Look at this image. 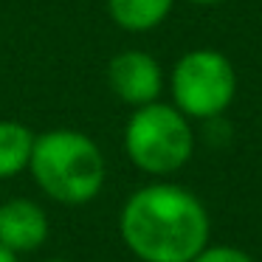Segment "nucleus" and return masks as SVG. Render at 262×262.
<instances>
[{
	"label": "nucleus",
	"mask_w": 262,
	"mask_h": 262,
	"mask_svg": "<svg viewBox=\"0 0 262 262\" xmlns=\"http://www.w3.org/2000/svg\"><path fill=\"white\" fill-rule=\"evenodd\" d=\"M119 231L141 262H189L209 245L211 223L194 192L175 183H149L124 200Z\"/></svg>",
	"instance_id": "nucleus-1"
},
{
	"label": "nucleus",
	"mask_w": 262,
	"mask_h": 262,
	"mask_svg": "<svg viewBox=\"0 0 262 262\" xmlns=\"http://www.w3.org/2000/svg\"><path fill=\"white\" fill-rule=\"evenodd\" d=\"M29 172L54 203L85 206L102 192L107 164L91 136L71 127H54L34 136Z\"/></svg>",
	"instance_id": "nucleus-2"
},
{
	"label": "nucleus",
	"mask_w": 262,
	"mask_h": 262,
	"mask_svg": "<svg viewBox=\"0 0 262 262\" xmlns=\"http://www.w3.org/2000/svg\"><path fill=\"white\" fill-rule=\"evenodd\" d=\"M124 152L133 166L147 175H172L183 169L194 152L192 124L175 104H141L124 124Z\"/></svg>",
	"instance_id": "nucleus-3"
},
{
	"label": "nucleus",
	"mask_w": 262,
	"mask_h": 262,
	"mask_svg": "<svg viewBox=\"0 0 262 262\" xmlns=\"http://www.w3.org/2000/svg\"><path fill=\"white\" fill-rule=\"evenodd\" d=\"M169 93L186 119H217L237 96V71L226 54L194 48L172 65Z\"/></svg>",
	"instance_id": "nucleus-4"
},
{
	"label": "nucleus",
	"mask_w": 262,
	"mask_h": 262,
	"mask_svg": "<svg viewBox=\"0 0 262 262\" xmlns=\"http://www.w3.org/2000/svg\"><path fill=\"white\" fill-rule=\"evenodd\" d=\"M107 85L113 96H119L130 107L158 102L161 88H164V74L152 54L147 51H121L107 62Z\"/></svg>",
	"instance_id": "nucleus-5"
},
{
	"label": "nucleus",
	"mask_w": 262,
	"mask_h": 262,
	"mask_svg": "<svg viewBox=\"0 0 262 262\" xmlns=\"http://www.w3.org/2000/svg\"><path fill=\"white\" fill-rule=\"evenodd\" d=\"M51 234L48 214L29 198H12L0 203V243L14 254H34Z\"/></svg>",
	"instance_id": "nucleus-6"
},
{
	"label": "nucleus",
	"mask_w": 262,
	"mask_h": 262,
	"mask_svg": "<svg viewBox=\"0 0 262 262\" xmlns=\"http://www.w3.org/2000/svg\"><path fill=\"white\" fill-rule=\"evenodd\" d=\"M172 3L175 0H107V14L119 29L147 34L169 17Z\"/></svg>",
	"instance_id": "nucleus-7"
},
{
	"label": "nucleus",
	"mask_w": 262,
	"mask_h": 262,
	"mask_svg": "<svg viewBox=\"0 0 262 262\" xmlns=\"http://www.w3.org/2000/svg\"><path fill=\"white\" fill-rule=\"evenodd\" d=\"M34 136L37 133H31L20 121H0V181L29 169Z\"/></svg>",
	"instance_id": "nucleus-8"
},
{
	"label": "nucleus",
	"mask_w": 262,
	"mask_h": 262,
	"mask_svg": "<svg viewBox=\"0 0 262 262\" xmlns=\"http://www.w3.org/2000/svg\"><path fill=\"white\" fill-rule=\"evenodd\" d=\"M189 262H254V256H248L237 245H206Z\"/></svg>",
	"instance_id": "nucleus-9"
},
{
	"label": "nucleus",
	"mask_w": 262,
	"mask_h": 262,
	"mask_svg": "<svg viewBox=\"0 0 262 262\" xmlns=\"http://www.w3.org/2000/svg\"><path fill=\"white\" fill-rule=\"evenodd\" d=\"M0 262H20V254H14L12 248H6V245L0 243Z\"/></svg>",
	"instance_id": "nucleus-10"
},
{
	"label": "nucleus",
	"mask_w": 262,
	"mask_h": 262,
	"mask_svg": "<svg viewBox=\"0 0 262 262\" xmlns=\"http://www.w3.org/2000/svg\"><path fill=\"white\" fill-rule=\"evenodd\" d=\"M186 3H192V6H220L226 0H186Z\"/></svg>",
	"instance_id": "nucleus-11"
},
{
	"label": "nucleus",
	"mask_w": 262,
	"mask_h": 262,
	"mask_svg": "<svg viewBox=\"0 0 262 262\" xmlns=\"http://www.w3.org/2000/svg\"><path fill=\"white\" fill-rule=\"evenodd\" d=\"M46 262H68V259H46Z\"/></svg>",
	"instance_id": "nucleus-12"
}]
</instances>
